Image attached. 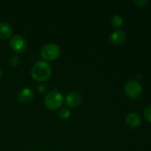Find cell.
<instances>
[{"mask_svg":"<svg viewBox=\"0 0 151 151\" xmlns=\"http://www.w3.org/2000/svg\"><path fill=\"white\" fill-rule=\"evenodd\" d=\"M52 68L48 62L39 60L33 65L31 69V76L32 79L38 82H44L51 77Z\"/></svg>","mask_w":151,"mask_h":151,"instance_id":"obj_1","label":"cell"},{"mask_svg":"<svg viewBox=\"0 0 151 151\" xmlns=\"http://www.w3.org/2000/svg\"><path fill=\"white\" fill-rule=\"evenodd\" d=\"M63 97L57 89L50 91L44 98V106L50 110L55 111L60 109L63 104Z\"/></svg>","mask_w":151,"mask_h":151,"instance_id":"obj_2","label":"cell"},{"mask_svg":"<svg viewBox=\"0 0 151 151\" xmlns=\"http://www.w3.org/2000/svg\"><path fill=\"white\" fill-rule=\"evenodd\" d=\"M60 52L61 50L58 44L50 43L41 48V56L45 61H53L58 58Z\"/></svg>","mask_w":151,"mask_h":151,"instance_id":"obj_3","label":"cell"},{"mask_svg":"<svg viewBox=\"0 0 151 151\" xmlns=\"http://www.w3.org/2000/svg\"><path fill=\"white\" fill-rule=\"evenodd\" d=\"M124 90L127 97L131 99H137L141 95L142 87L139 81L131 80L125 83Z\"/></svg>","mask_w":151,"mask_h":151,"instance_id":"obj_4","label":"cell"},{"mask_svg":"<svg viewBox=\"0 0 151 151\" xmlns=\"http://www.w3.org/2000/svg\"><path fill=\"white\" fill-rule=\"evenodd\" d=\"M9 45L10 48L18 54L24 53L27 48V43L26 39L20 35L12 36L9 41Z\"/></svg>","mask_w":151,"mask_h":151,"instance_id":"obj_5","label":"cell"},{"mask_svg":"<svg viewBox=\"0 0 151 151\" xmlns=\"http://www.w3.org/2000/svg\"><path fill=\"white\" fill-rule=\"evenodd\" d=\"M82 96L78 91H71L65 97V103L69 109L77 108L82 103Z\"/></svg>","mask_w":151,"mask_h":151,"instance_id":"obj_6","label":"cell"},{"mask_svg":"<svg viewBox=\"0 0 151 151\" xmlns=\"http://www.w3.org/2000/svg\"><path fill=\"white\" fill-rule=\"evenodd\" d=\"M111 42L115 46H120L126 40V34L122 29H116L112 32L110 37Z\"/></svg>","mask_w":151,"mask_h":151,"instance_id":"obj_7","label":"cell"},{"mask_svg":"<svg viewBox=\"0 0 151 151\" xmlns=\"http://www.w3.org/2000/svg\"><path fill=\"white\" fill-rule=\"evenodd\" d=\"M34 92L30 88H24L18 94L19 100L22 103H27L32 101L34 98Z\"/></svg>","mask_w":151,"mask_h":151,"instance_id":"obj_8","label":"cell"},{"mask_svg":"<svg viewBox=\"0 0 151 151\" xmlns=\"http://www.w3.org/2000/svg\"><path fill=\"white\" fill-rule=\"evenodd\" d=\"M126 123L132 128H137L141 125L142 119L138 114L131 112L126 116Z\"/></svg>","mask_w":151,"mask_h":151,"instance_id":"obj_9","label":"cell"},{"mask_svg":"<svg viewBox=\"0 0 151 151\" xmlns=\"http://www.w3.org/2000/svg\"><path fill=\"white\" fill-rule=\"evenodd\" d=\"M13 34V27L7 22H0V39L5 40L10 38Z\"/></svg>","mask_w":151,"mask_h":151,"instance_id":"obj_10","label":"cell"},{"mask_svg":"<svg viewBox=\"0 0 151 151\" xmlns=\"http://www.w3.org/2000/svg\"><path fill=\"white\" fill-rule=\"evenodd\" d=\"M59 118L61 119H67L71 116L70 109L67 107H61L58 113Z\"/></svg>","mask_w":151,"mask_h":151,"instance_id":"obj_11","label":"cell"},{"mask_svg":"<svg viewBox=\"0 0 151 151\" xmlns=\"http://www.w3.org/2000/svg\"><path fill=\"white\" fill-rule=\"evenodd\" d=\"M111 24L114 28H119L123 25V19L119 15H115L111 19Z\"/></svg>","mask_w":151,"mask_h":151,"instance_id":"obj_12","label":"cell"},{"mask_svg":"<svg viewBox=\"0 0 151 151\" xmlns=\"http://www.w3.org/2000/svg\"><path fill=\"white\" fill-rule=\"evenodd\" d=\"M19 63V58L17 55H13L9 60V64L12 67H16Z\"/></svg>","mask_w":151,"mask_h":151,"instance_id":"obj_13","label":"cell"},{"mask_svg":"<svg viewBox=\"0 0 151 151\" xmlns=\"http://www.w3.org/2000/svg\"><path fill=\"white\" fill-rule=\"evenodd\" d=\"M144 116L145 118L148 122H151V106H147L144 109Z\"/></svg>","mask_w":151,"mask_h":151,"instance_id":"obj_14","label":"cell"},{"mask_svg":"<svg viewBox=\"0 0 151 151\" xmlns=\"http://www.w3.org/2000/svg\"><path fill=\"white\" fill-rule=\"evenodd\" d=\"M134 2L136 5L140 7H146V6L149 4L148 0H136Z\"/></svg>","mask_w":151,"mask_h":151,"instance_id":"obj_15","label":"cell"},{"mask_svg":"<svg viewBox=\"0 0 151 151\" xmlns=\"http://www.w3.org/2000/svg\"><path fill=\"white\" fill-rule=\"evenodd\" d=\"M38 91L41 93H46L48 91V86L47 84L40 83L38 86Z\"/></svg>","mask_w":151,"mask_h":151,"instance_id":"obj_16","label":"cell"},{"mask_svg":"<svg viewBox=\"0 0 151 151\" xmlns=\"http://www.w3.org/2000/svg\"><path fill=\"white\" fill-rule=\"evenodd\" d=\"M2 75H3V72H2V70H1V69H0V78H1V77H2Z\"/></svg>","mask_w":151,"mask_h":151,"instance_id":"obj_17","label":"cell"}]
</instances>
